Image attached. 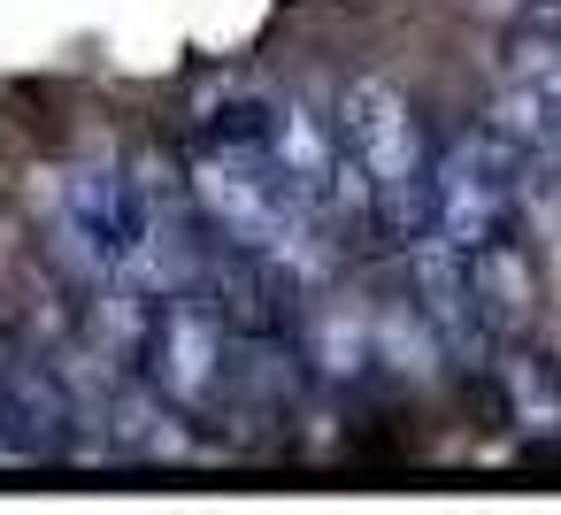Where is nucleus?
Masks as SVG:
<instances>
[]
</instances>
